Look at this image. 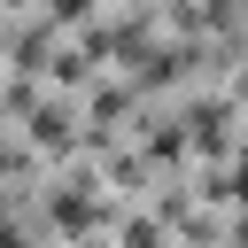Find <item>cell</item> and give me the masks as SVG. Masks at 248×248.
<instances>
[{
    "label": "cell",
    "mask_w": 248,
    "mask_h": 248,
    "mask_svg": "<svg viewBox=\"0 0 248 248\" xmlns=\"http://www.w3.org/2000/svg\"><path fill=\"white\" fill-rule=\"evenodd\" d=\"M31 140H46V147H54V140H70V108H62V101H46V108L31 116Z\"/></svg>",
    "instance_id": "obj_1"
},
{
    "label": "cell",
    "mask_w": 248,
    "mask_h": 248,
    "mask_svg": "<svg viewBox=\"0 0 248 248\" xmlns=\"http://www.w3.org/2000/svg\"><path fill=\"white\" fill-rule=\"evenodd\" d=\"M124 248H163V240H155V225H147V217H132V225H124Z\"/></svg>",
    "instance_id": "obj_2"
}]
</instances>
